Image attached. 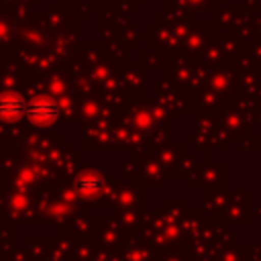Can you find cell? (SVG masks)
Segmentation results:
<instances>
[{
    "mask_svg": "<svg viewBox=\"0 0 261 261\" xmlns=\"http://www.w3.org/2000/svg\"><path fill=\"white\" fill-rule=\"evenodd\" d=\"M27 114H29V118H31L35 124L47 126V124H53V122L57 120V116H59V106H57L53 100H49V98H39V100H35L33 104L27 106Z\"/></svg>",
    "mask_w": 261,
    "mask_h": 261,
    "instance_id": "1",
    "label": "cell"
},
{
    "mask_svg": "<svg viewBox=\"0 0 261 261\" xmlns=\"http://www.w3.org/2000/svg\"><path fill=\"white\" fill-rule=\"evenodd\" d=\"M77 186H80V192H86V194H94L102 188V179L94 173H86L77 179Z\"/></svg>",
    "mask_w": 261,
    "mask_h": 261,
    "instance_id": "3",
    "label": "cell"
},
{
    "mask_svg": "<svg viewBox=\"0 0 261 261\" xmlns=\"http://www.w3.org/2000/svg\"><path fill=\"white\" fill-rule=\"evenodd\" d=\"M24 110H27V106H24V100L20 96H16V94H2L0 96V118L12 120V118H18Z\"/></svg>",
    "mask_w": 261,
    "mask_h": 261,
    "instance_id": "2",
    "label": "cell"
}]
</instances>
